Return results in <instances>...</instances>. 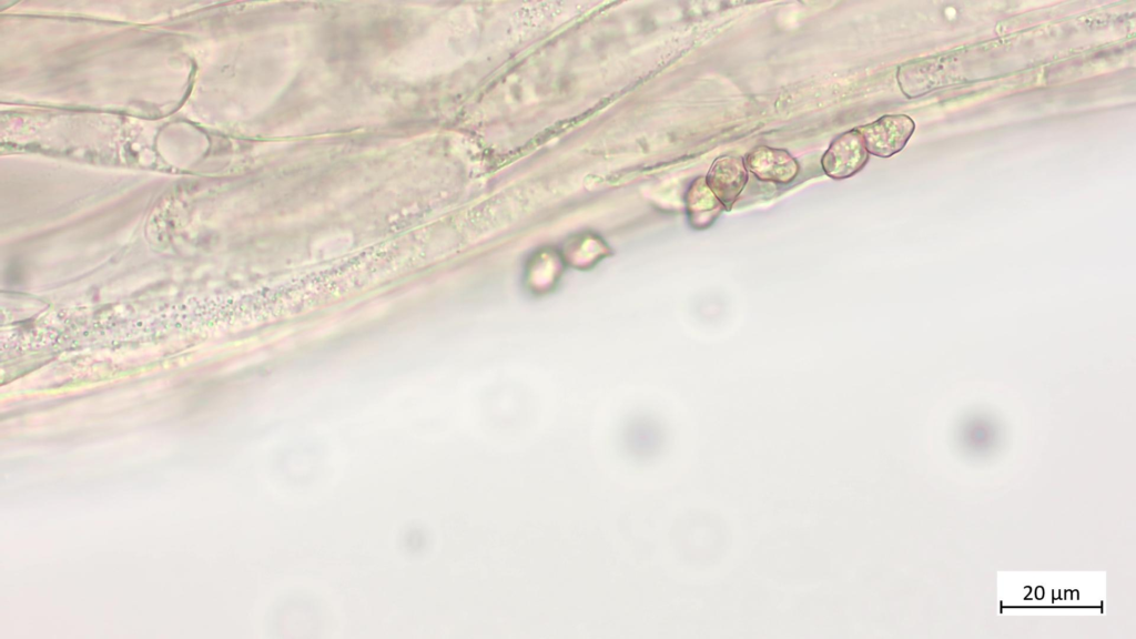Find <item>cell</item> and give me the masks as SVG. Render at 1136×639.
I'll use <instances>...</instances> for the list:
<instances>
[{
  "mask_svg": "<svg viewBox=\"0 0 1136 639\" xmlns=\"http://www.w3.org/2000/svg\"><path fill=\"white\" fill-rule=\"evenodd\" d=\"M856 130L869 153L890 158L906 145L915 130V123L905 114H885Z\"/></svg>",
  "mask_w": 1136,
  "mask_h": 639,
  "instance_id": "6da1fadb",
  "label": "cell"
},
{
  "mask_svg": "<svg viewBox=\"0 0 1136 639\" xmlns=\"http://www.w3.org/2000/svg\"><path fill=\"white\" fill-rule=\"evenodd\" d=\"M869 152L856 129L838 135L824 152L821 165L824 173L835 180L848 179L866 164Z\"/></svg>",
  "mask_w": 1136,
  "mask_h": 639,
  "instance_id": "7a4b0ae2",
  "label": "cell"
},
{
  "mask_svg": "<svg viewBox=\"0 0 1136 639\" xmlns=\"http://www.w3.org/2000/svg\"><path fill=\"white\" fill-rule=\"evenodd\" d=\"M706 182L721 204L730 210L748 182L744 160L736 155L717 158L707 173Z\"/></svg>",
  "mask_w": 1136,
  "mask_h": 639,
  "instance_id": "3957f363",
  "label": "cell"
},
{
  "mask_svg": "<svg viewBox=\"0 0 1136 639\" xmlns=\"http://www.w3.org/2000/svg\"><path fill=\"white\" fill-rule=\"evenodd\" d=\"M744 164L758 179L783 184L793 181L800 169L795 158L787 150L767 145L749 151Z\"/></svg>",
  "mask_w": 1136,
  "mask_h": 639,
  "instance_id": "277c9868",
  "label": "cell"
}]
</instances>
